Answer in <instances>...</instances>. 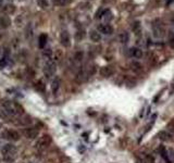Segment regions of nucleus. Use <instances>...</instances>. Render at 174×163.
I'll return each mask as SVG.
<instances>
[{
	"label": "nucleus",
	"instance_id": "obj_1",
	"mask_svg": "<svg viewBox=\"0 0 174 163\" xmlns=\"http://www.w3.org/2000/svg\"><path fill=\"white\" fill-rule=\"evenodd\" d=\"M1 109L8 116H20L24 113V110L19 103L12 101H3L1 103Z\"/></svg>",
	"mask_w": 174,
	"mask_h": 163
},
{
	"label": "nucleus",
	"instance_id": "obj_2",
	"mask_svg": "<svg viewBox=\"0 0 174 163\" xmlns=\"http://www.w3.org/2000/svg\"><path fill=\"white\" fill-rule=\"evenodd\" d=\"M1 152L3 155V160L7 163H12L15 160L17 155V147L12 143H7L4 145L3 148L1 149Z\"/></svg>",
	"mask_w": 174,
	"mask_h": 163
},
{
	"label": "nucleus",
	"instance_id": "obj_3",
	"mask_svg": "<svg viewBox=\"0 0 174 163\" xmlns=\"http://www.w3.org/2000/svg\"><path fill=\"white\" fill-rule=\"evenodd\" d=\"M153 36L156 38H163L166 36V27L160 20H156L152 24Z\"/></svg>",
	"mask_w": 174,
	"mask_h": 163
},
{
	"label": "nucleus",
	"instance_id": "obj_4",
	"mask_svg": "<svg viewBox=\"0 0 174 163\" xmlns=\"http://www.w3.org/2000/svg\"><path fill=\"white\" fill-rule=\"evenodd\" d=\"M51 141H52V138H51V136H50L49 134L42 135V137L36 141V143H35V148H36L37 150H44V149H46V148L49 147Z\"/></svg>",
	"mask_w": 174,
	"mask_h": 163
},
{
	"label": "nucleus",
	"instance_id": "obj_5",
	"mask_svg": "<svg viewBox=\"0 0 174 163\" xmlns=\"http://www.w3.org/2000/svg\"><path fill=\"white\" fill-rule=\"evenodd\" d=\"M1 136H2V138L8 139V140H12V141H17V140H20V134L17 133V130H4L3 133L1 134Z\"/></svg>",
	"mask_w": 174,
	"mask_h": 163
},
{
	"label": "nucleus",
	"instance_id": "obj_6",
	"mask_svg": "<svg viewBox=\"0 0 174 163\" xmlns=\"http://www.w3.org/2000/svg\"><path fill=\"white\" fill-rule=\"evenodd\" d=\"M56 70H57V64L54 61L49 60L45 64V66H44V73H45V75L47 77H51L56 73Z\"/></svg>",
	"mask_w": 174,
	"mask_h": 163
},
{
	"label": "nucleus",
	"instance_id": "obj_7",
	"mask_svg": "<svg viewBox=\"0 0 174 163\" xmlns=\"http://www.w3.org/2000/svg\"><path fill=\"white\" fill-rule=\"evenodd\" d=\"M39 132L36 127H27L24 130V135L26 138L29 139H35L38 136Z\"/></svg>",
	"mask_w": 174,
	"mask_h": 163
},
{
	"label": "nucleus",
	"instance_id": "obj_8",
	"mask_svg": "<svg viewBox=\"0 0 174 163\" xmlns=\"http://www.w3.org/2000/svg\"><path fill=\"white\" fill-rule=\"evenodd\" d=\"M100 75L102 76V77H110L113 75L114 73V68L111 66V65H106V66H102L99 71Z\"/></svg>",
	"mask_w": 174,
	"mask_h": 163
},
{
	"label": "nucleus",
	"instance_id": "obj_9",
	"mask_svg": "<svg viewBox=\"0 0 174 163\" xmlns=\"http://www.w3.org/2000/svg\"><path fill=\"white\" fill-rule=\"evenodd\" d=\"M60 42L63 47H70L71 45V39H70V35L66 31H63L61 34H60Z\"/></svg>",
	"mask_w": 174,
	"mask_h": 163
},
{
	"label": "nucleus",
	"instance_id": "obj_10",
	"mask_svg": "<svg viewBox=\"0 0 174 163\" xmlns=\"http://www.w3.org/2000/svg\"><path fill=\"white\" fill-rule=\"evenodd\" d=\"M98 31L104 35H110L113 33V27L110 24H100L98 25Z\"/></svg>",
	"mask_w": 174,
	"mask_h": 163
},
{
	"label": "nucleus",
	"instance_id": "obj_11",
	"mask_svg": "<svg viewBox=\"0 0 174 163\" xmlns=\"http://www.w3.org/2000/svg\"><path fill=\"white\" fill-rule=\"evenodd\" d=\"M158 137L160 140L162 141H170L172 140V134H171L170 132H168V130H162L160 132L159 134H158Z\"/></svg>",
	"mask_w": 174,
	"mask_h": 163
},
{
	"label": "nucleus",
	"instance_id": "obj_12",
	"mask_svg": "<svg viewBox=\"0 0 174 163\" xmlns=\"http://www.w3.org/2000/svg\"><path fill=\"white\" fill-rule=\"evenodd\" d=\"M129 54H131L133 58H135V59H141V58L143 57V50L139 48L134 47V48L129 49Z\"/></svg>",
	"mask_w": 174,
	"mask_h": 163
},
{
	"label": "nucleus",
	"instance_id": "obj_13",
	"mask_svg": "<svg viewBox=\"0 0 174 163\" xmlns=\"http://www.w3.org/2000/svg\"><path fill=\"white\" fill-rule=\"evenodd\" d=\"M159 151H160V155L163 159L166 160L168 163H172V161L170 160V157H169V153H168V150L166 149V147L164 146H161L159 148Z\"/></svg>",
	"mask_w": 174,
	"mask_h": 163
},
{
	"label": "nucleus",
	"instance_id": "obj_14",
	"mask_svg": "<svg viewBox=\"0 0 174 163\" xmlns=\"http://www.w3.org/2000/svg\"><path fill=\"white\" fill-rule=\"evenodd\" d=\"M89 37H90L91 41H94V42H99L101 40V35H100L99 32H97V31H91L89 33Z\"/></svg>",
	"mask_w": 174,
	"mask_h": 163
},
{
	"label": "nucleus",
	"instance_id": "obj_15",
	"mask_svg": "<svg viewBox=\"0 0 174 163\" xmlns=\"http://www.w3.org/2000/svg\"><path fill=\"white\" fill-rule=\"evenodd\" d=\"M59 88H60V78L56 77L51 83V91L56 94V93H58Z\"/></svg>",
	"mask_w": 174,
	"mask_h": 163
},
{
	"label": "nucleus",
	"instance_id": "obj_16",
	"mask_svg": "<svg viewBox=\"0 0 174 163\" xmlns=\"http://www.w3.org/2000/svg\"><path fill=\"white\" fill-rule=\"evenodd\" d=\"M85 76H87L86 72H85L84 70H81V71H79V73L76 74L75 79H76V82H79V83H82V82H84V79H85ZM87 77H88V76H87Z\"/></svg>",
	"mask_w": 174,
	"mask_h": 163
},
{
	"label": "nucleus",
	"instance_id": "obj_17",
	"mask_svg": "<svg viewBox=\"0 0 174 163\" xmlns=\"http://www.w3.org/2000/svg\"><path fill=\"white\" fill-rule=\"evenodd\" d=\"M101 17H102V20H104V22H110V21L112 20L113 15H112V12L110 10H104Z\"/></svg>",
	"mask_w": 174,
	"mask_h": 163
},
{
	"label": "nucleus",
	"instance_id": "obj_18",
	"mask_svg": "<svg viewBox=\"0 0 174 163\" xmlns=\"http://www.w3.org/2000/svg\"><path fill=\"white\" fill-rule=\"evenodd\" d=\"M38 45H39V47L40 48H44L46 46V44H47V40H48V37H47V35L46 34H42L40 36H39V39H38Z\"/></svg>",
	"mask_w": 174,
	"mask_h": 163
},
{
	"label": "nucleus",
	"instance_id": "obj_19",
	"mask_svg": "<svg viewBox=\"0 0 174 163\" xmlns=\"http://www.w3.org/2000/svg\"><path fill=\"white\" fill-rule=\"evenodd\" d=\"M129 34L126 32H123L121 33L120 35H119V40H120L121 44H126L127 41H129Z\"/></svg>",
	"mask_w": 174,
	"mask_h": 163
},
{
	"label": "nucleus",
	"instance_id": "obj_20",
	"mask_svg": "<svg viewBox=\"0 0 174 163\" xmlns=\"http://www.w3.org/2000/svg\"><path fill=\"white\" fill-rule=\"evenodd\" d=\"M131 69H132L134 72H139V71L143 70V66H141V64L139 63V62L134 61L131 63Z\"/></svg>",
	"mask_w": 174,
	"mask_h": 163
},
{
	"label": "nucleus",
	"instance_id": "obj_21",
	"mask_svg": "<svg viewBox=\"0 0 174 163\" xmlns=\"http://www.w3.org/2000/svg\"><path fill=\"white\" fill-rule=\"evenodd\" d=\"M42 57L45 58V59H50V58L52 57V50L51 49H44L42 50Z\"/></svg>",
	"mask_w": 174,
	"mask_h": 163
},
{
	"label": "nucleus",
	"instance_id": "obj_22",
	"mask_svg": "<svg viewBox=\"0 0 174 163\" xmlns=\"http://www.w3.org/2000/svg\"><path fill=\"white\" fill-rule=\"evenodd\" d=\"M61 58H62V52H61V50H58L57 52L54 53V59L51 60V61H54L56 64H57V62H59L60 60H61Z\"/></svg>",
	"mask_w": 174,
	"mask_h": 163
},
{
	"label": "nucleus",
	"instance_id": "obj_23",
	"mask_svg": "<svg viewBox=\"0 0 174 163\" xmlns=\"http://www.w3.org/2000/svg\"><path fill=\"white\" fill-rule=\"evenodd\" d=\"M14 10H15V8H14V6H12V4H8V6H6V7L2 9V11L6 12L7 14H8V13H12Z\"/></svg>",
	"mask_w": 174,
	"mask_h": 163
},
{
	"label": "nucleus",
	"instance_id": "obj_24",
	"mask_svg": "<svg viewBox=\"0 0 174 163\" xmlns=\"http://www.w3.org/2000/svg\"><path fill=\"white\" fill-rule=\"evenodd\" d=\"M25 35H26V37L27 38H31V37L33 36V29H32V25L29 24L27 25V27H26V29H25Z\"/></svg>",
	"mask_w": 174,
	"mask_h": 163
},
{
	"label": "nucleus",
	"instance_id": "obj_25",
	"mask_svg": "<svg viewBox=\"0 0 174 163\" xmlns=\"http://www.w3.org/2000/svg\"><path fill=\"white\" fill-rule=\"evenodd\" d=\"M72 0H54V4H58V6H66V4L71 3Z\"/></svg>",
	"mask_w": 174,
	"mask_h": 163
},
{
	"label": "nucleus",
	"instance_id": "obj_26",
	"mask_svg": "<svg viewBox=\"0 0 174 163\" xmlns=\"http://www.w3.org/2000/svg\"><path fill=\"white\" fill-rule=\"evenodd\" d=\"M83 58H84V53L82 52V51H79V52L75 53L74 60H75V62H81V61H82V59H83Z\"/></svg>",
	"mask_w": 174,
	"mask_h": 163
},
{
	"label": "nucleus",
	"instance_id": "obj_27",
	"mask_svg": "<svg viewBox=\"0 0 174 163\" xmlns=\"http://www.w3.org/2000/svg\"><path fill=\"white\" fill-rule=\"evenodd\" d=\"M133 31L135 32V34H137V32L141 31V23L139 22H135L134 25H133Z\"/></svg>",
	"mask_w": 174,
	"mask_h": 163
},
{
	"label": "nucleus",
	"instance_id": "obj_28",
	"mask_svg": "<svg viewBox=\"0 0 174 163\" xmlns=\"http://www.w3.org/2000/svg\"><path fill=\"white\" fill-rule=\"evenodd\" d=\"M84 37H85V33H84V32H77V33H76V35H75V38H76V39H77L79 41L82 40Z\"/></svg>",
	"mask_w": 174,
	"mask_h": 163
},
{
	"label": "nucleus",
	"instance_id": "obj_29",
	"mask_svg": "<svg viewBox=\"0 0 174 163\" xmlns=\"http://www.w3.org/2000/svg\"><path fill=\"white\" fill-rule=\"evenodd\" d=\"M169 41L172 47H174V31H171V33L169 34Z\"/></svg>",
	"mask_w": 174,
	"mask_h": 163
},
{
	"label": "nucleus",
	"instance_id": "obj_30",
	"mask_svg": "<svg viewBox=\"0 0 174 163\" xmlns=\"http://www.w3.org/2000/svg\"><path fill=\"white\" fill-rule=\"evenodd\" d=\"M38 6L42 7V9H45L48 7V2H47L46 0H38Z\"/></svg>",
	"mask_w": 174,
	"mask_h": 163
},
{
	"label": "nucleus",
	"instance_id": "obj_31",
	"mask_svg": "<svg viewBox=\"0 0 174 163\" xmlns=\"http://www.w3.org/2000/svg\"><path fill=\"white\" fill-rule=\"evenodd\" d=\"M7 61H8V58L7 57H3L1 60H0V68H3V66H6V64H7Z\"/></svg>",
	"mask_w": 174,
	"mask_h": 163
},
{
	"label": "nucleus",
	"instance_id": "obj_32",
	"mask_svg": "<svg viewBox=\"0 0 174 163\" xmlns=\"http://www.w3.org/2000/svg\"><path fill=\"white\" fill-rule=\"evenodd\" d=\"M37 85H38V89H39V90L42 89V91H44V90H45V86H44V84H42V82H38Z\"/></svg>",
	"mask_w": 174,
	"mask_h": 163
},
{
	"label": "nucleus",
	"instance_id": "obj_33",
	"mask_svg": "<svg viewBox=\"0 0 174 163\" xmlns=\"http://www.w3.org/2000/svg\"><path fill=\"white\" fill-rule=\"evenodd\" d=\"M169 130H170L171 132H173V133H174V121H173V122H171L170 124H169Z\"/></svg>",
	"mask_w": 174,
	"mask_h": 163
},
{
	"label": "nucleus",
	"instance_id": "obj_34",
	"mask_svg": "<svg viewBox=\"0 0 174 163\" xmlns=\"http://www.w3.org/2000/svg\"><path fill=\"white\" fill-rule=\"evenodd\" d=\"M170 20L172 21V22H174V13H172V14H171V16H170Z\"/></svg>",
	"mask_w": 174,
	"mask_h": 163
},
{
	"label": "nucleus",
	"instance_id": "obj_35",
	"mask_svg": "<svg viewBox=\"0 0 174 163\" xmlns=\"http://www.w3.org/2000/svg\"><path fill=\"white\" fill-rule=\"evenodd\" d=\"M171 157H172V158H174V149H171Z\"/></svg>",
	"mask_w": 174,
	"mask_h": 163
},
{
	"label": "nucleus",
	"instance_id": "obj_36",
	"mask_svg": "<svg viewBox=\"0 0 174 163\" xmlns=\"http://www.w3.org/2000/svg\"><path fill=\"white\" fill-rule=\"evenodd\" d=\"M136 163H145V162H144V161H143V160H137V161H136Z\"/></svg>",
	"mask_w": 174,
	"mask_h": 163
},
{
	"label": "nucleus",
	"instance_id": "obj_37",
	"mask_svg": "<svg viewBox=\"0 0 174 163\" xmlns=\"http://www.w3.org/2000/svg\"><path fill=\"white\" fill-rule=\"evenodd\" d=\"M1 127H2V124H1V123H0V128H1Z\"/></svg>",
	"mask_w": 174,
	"mask_h": 163
},
{
	"label": "nucleus",
	"instance_id": "obj_38",
	"mask_svg": "<svg viewBox=\"0 0 174 163\" xmlns=\"http://www.w3.org/2000/svg\"><path fill=\"white\" fill-rule=\"evenodd\" d=\"M1 2H2V0H0V4H1Z\"/></svg>",
	"mask_w": 174,
	"mask_h": 163
},
{
	"label": "nucleus",
	"instance_id": "obj_39",
	"mask_svg": "<svg viewBox=\"0 0 174 163\" xmlns=\"http://www.w3.org/2000/svg\"><path fill=\"white\" fill-rule=\"evenodd\" d=\"M29 163H36V162H29Z\"/></svg>",
	"mask_w": 174,
	"mask_h": 163
},
{
	"label": "nucleus",
	"instance_id": "obj_40",
	"mask_svg": "<svg viewBox=\"0 0 174 163\" xmlns=\"http://www.w3.org/2000/svg\"><path fill=\"white\" fill-rule=\"evenodd\" d=\"M9 1H11V0H9Z\"/></svg>",
	"mask_w": 174,
	"mask_h": 163
}]
</instances>
